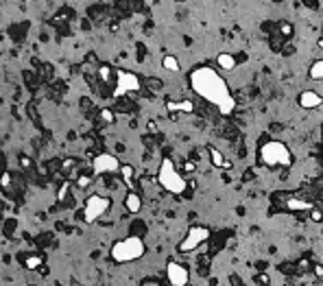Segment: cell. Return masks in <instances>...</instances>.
Instances as JSON below:
<instances>
[{
    "instance_id": "cell-1",
    "label": "cell",
    "mask_w": 323,
    "mask_h": 286,
    "mask_svg": "<svg viewBox=\"0 0 323 286\" xmlns=\"http://www.w3.org/2000/svg\"><path fill=\"white\" fill-rule=\"evenodd\" d=\"M190 88L196 96L219 109L221 116H229L236 109V96L231 94L227 81L212 66H196L190 72Z\"/></svg>"
},
{
    "instance_id": "cell-2",
    "label": "cell",
    "mask_w": 323,
    "mask_h": 286,
    "mask_svg": "<svg viewBox=\"0 0 323 286\" xmlns=\"http://www.w3.org/2000/svg\"><path fill=\"white\" fill-rule=\"evenodd\" d=\"M258 160L266 168H289L292 164V153L282 140H266L258 149Z\"/></svg>"
},
{
    "instance_id": "cell-3",
    "label": "cell",
    "mask_w": 323,
    "mask_h": 286,
    "mask_svg": "<svg viewBox=\"0 0 323 286\" xmlns=\"http://www.w3.org/2000/svg\"><path fill=\"white\" fill-rule=\"evenodd\" d=\"M158 183L164 188L166 192H170V195H175V197L186 195V190H188V181L184 179V175L177 171L175 162L168 160V157H166V160H162V164H160Z\"/></svg>"
},
{
    "instance_id": "cell-4",
    "label": "cell",
    "mask_w": 323,
    "mask_h": 286,
    "mask_svg": "<svg viewBox=\"0 0 323 286\" xmlns=\"http://www.w3.org/2000/svg\"><path fill=\"white\" fill-rule=\"evenodd\" d=\"M146 251V245L140 236H127L123 241L114 243L112 245V260L118 264H125V262H135L144 256Z\"/></svg>"
},
{
    "instance_id": "cell-5",
    "label": "cell",
    "mask_w": 323,
    "mask_h": 286,
    "mask_svg": "<svg viewBox=\"0 0 323 286\" xmlns=\"http://www.w3.org/2000/svg\"><path fill=\"white\" fill-rule=\"evenodd\" d=\"M210 241V229L205 225H193L188 229V234L184 236V241L179 243V251L181 253H190L194 249H199L201 245H205Z\"/></svg>"
},
{
    "instance_id": "cell-6",
    "label": "cell",
    "mask_w": 323,
    "mask_h": 286,
    "mask_svg": "<svg viewBox=\"0 0 323 286\" xmlns=\"http://www.w3.org/2000/svg\"><path fill=\"white\" fill-rule=\"evenodd\" d=\"M109 206H112V201H109L107 197H100V195L88 197L85 208H83V221L85 223H94L97 218H100L105 212L109 210Z\"/></svg>"
},
{
    "instance_id": "cell-7",
    "label": "cell",
    "mask_w": 323,
    "mask_h": 286,
    "mask_svg": "<svg viewBox=\"0 0 323 286\" xmlns=\"http://www.w3.org/2000/svg\"><path fill=\"white\" fill-rule=\"evenodd\" d=\"M140 90V79L138 74L127 72V70H116V85H114V96L120 99L125 94H133Z\"/></svg>"
},
{
    "instance_id": "cell-8",
    "label": "cell",
    "mask_w": 323,
    "mask_h": 286,
    "mask_svg": "<svg viewBox=\"0 0 323 286\" xmlns=\"http://www.w3.org/2000/svg\"><path fill=\"white\" fill-rule=\"evenodd\" d=\"M92 171H94V175L116 173V171H120V162H118V157H116V155H112V153H100V155L94 157Z\"/></svg>"
},
{
    "instance_id": "cell-9",
    "label": "cell",
    "mask_w": 323,
    "mask_h": 286,
    "mask_svg": "<svg viewBox=\"0 0 323 286\" xmlns=\"http://www.w3.org/2000/svg\"><path fill=\"white\" fill-rule=\"evenodd\" d=\"M166 278H168V284L170 286H188L190 282V273L184 264L179 262H168L166 264Z\"/></svg>"
},
{
    "instance_id": "cell-10",
    "label": "cell",
    "mask_w": 323,
    "mask_h": 286,
    "mask_svg": "<svg viewBox=\"0 0 323 286\" xmlns=\"http://www.w3.org/2000/svg\"><path fill=\"white\" fill-rule=\"evenodd\" d=\"M297 103H299V107H304V109H317V107L323 105V96L315 90H306L299 94Z\"/></svg>"
},
{
    "instance_id": "cell-11",
    "label": "cell",
    "mask_w": 323,
    "mask_h": 286,
    "mask_svg": "<svg viewBox=\"0 0 323 286\" xmlns=\"http://www.w3.org/2000/svg\"><path fill=\"white\" fill-rule=\"evenodd\" d=\"M284 208L291 212H310L312 208H315V203L308 201V199H299V197H291L284 201Z\"/></svg>"
},
{
    "instance_id": "cell-12",
    "label": "cell",
    "mask_w": 323,
    "mask_h": 286,
    "mask_svg": "<svg viewBox=\"0 0 323 286\" xmlns=\"http://www.w3.org/2000/svg\"><path fill=\"white\" fill-rule=\"evenodd\" d=\"M208 153H210V162L216 168H223V171H229V168H231V162H227L225 155L216 149V146H208Z\"/></svg>"
},
{
    "instance_id": "cell-13",
    "label": "cell",
    "mask_w": 323,
    "mask_h": 286,
    "mask_svg": "<svg viewBox=\"0 0 323 286\" xmlns=\"http://www.w3.org/2000/svg\"><path fill=\"white\" fill-rule=\"evenodd\" d=\"M125 208H127L131 214H138L140 210H142V199H140L138 192L129 190V195L125 197Z\"/></svg>"
},
{
    "instance_id": "cell-14",
    "label": "cell",
    "mask_w": 323,
    "mask_h": 286,
    "mask_svg": "<svg viewBox=\"0 0 323 286\" xmlns=\"http://www.w3.org/2000/svg\"><path fill=\"white\" fill-rule=\"evenodd\" d=\"M166 109L170 111H184V114H193L194 111V103L193 101H168Z\"/></svg>"
},
{
    "instance_id": "cell-15",
    "label": "cell",
    "mask_w": 323,
    "mask_h": 286,
    "mask_svg": "<svg viewBox=\"0 0 323 286\" xmlns=\"http://www.w3.org/2000/svg\"><path fill=\"white\" fill-rule=\"evenodd\" d=\"M216 61H219V68L221 70H234L236 68V57L229 53H221L219 57H216Z\"/></svg>"
},
{
    "instance_id": "cell-16",
    "label": "cell",
    "mask_w": 323,
    "mask_h": 286,
    "mask_svg": "<svg viewBox=\"0 0 323 286\" xmlns=\"http://www.w3.org/2000/svg\"><path fill=\"white\" fill-rule=\"evenodd\" d=\"M120 175H123V181L129 190H133V168L129 164H120Z\"/></svg>"
},
{
    "instance_id": "cell-17",
    "label": "cell",
    "mask_w": 323,
    "mask_h": 286,
    "mask_svg": "<svg viewBox=\"0 0 323 286\" xmlns=\"http://www.w3.org/2000/svg\"><path fill=\"white\" fill-rule=\"evenodd\" d=\"M308 76H310L312 81H323V59H317L315 64L310 66V70H308Z\"/></svg>"
},
{
    "instance_id": "cell-18",
    "label": "cell",
    "mask_w": 323,
    "mask_h": 286,
    "mask_svg": "<svg viewBox=\"0 0 323 286\" xmlns=\"http://www.w3.org/2000/svg\"><path fill=\"white\" fill-rule=\"evenodd\" d=\"M162 66H164L166 70H170V72H177L179 70V61H177V57H173V55H166V57L162 59Z\"/></svg>"
},
{
    "instance_id": "cell-19",
    "label": "cell",
    "mask_w": 323,
    "mask_h": 286,
    "mask_svg": "<svg viewBox=\"0 0 323 286\" xmlns=\"http://www.w3.org/2000/svg\"><path fill=\"white\" fill-rule=\"evenodd\" d=\"M98 79L103 81V83H112L114 81V70L109 68V66H100L98 68Z\"/></svg>"
},
{
    "instance_id": "cell-20",
    "label": "cell",
    "mask_w": 323,
    "mask_h": 286,
    "mask_svg": "<svg viewBox=\"0 0 323 286\" xmlns=\"http://www.w3.org/2000/svg\"><path fill=\"white\" fill-rule=\"evenodd\" d=\"M280 35L284 39H291L292 35H295V27H292L291 22H280Z\"/></svg>"
},
{
    "instance_id": "cell-21",
    "label": "cell",
    "mask_w": 323,
    "mask_h": 286,
    "mask_svg": "<svg viewBox=\"0 0 323 286\" xmlns=\"http://www.w3.org/2000/svg\"><path fill=\"white\" fill-rule=\"evenodd\" d=\"M42 262H44L42 256H29L27 260H24V267L33 271V269H39V267H42Z\"/></svg>"
},
{
    "instance_id": "cell-22",
    "label": "cell",
    "mask_w": 323,
    "mask_h": 286,
    "mask_svg": "<svg viewBox=\"0 0 323 286\" xmlns=\"http://www.w3.org/2000/svg\"><path fill=\"white\" fill-rule=\"evenodd\" d=\"M308 214H310V218H312L315 223H323V212L319 210V208H312V210L308 212Z\"/></svg>"
},
{
    "instance_id": "cell-23",
    "label": "cell",
    "mask_w": 323,
    "mask_h": 286,
    "mask_svg": "<svg viewBox=\"0 0 323 286\" xmlns=\"http://www.w3.org/2000/svg\"><path fill=\"white\" fill-rule=\"evenodd\" d=\"M256 284H258V286H269L271 284V278L266 273H260V275H256Z\"/></svg>"
},
{
    "instance_id": "cell-24",
    "label": "cell",
    "mask_w": 323,
    "mask_h": 286,
    "mask_svg": "<svg viewBox=\"0 0 323 286\" xmlns=\"http://www.w3.org/2000/svg\"><path fill=\"white\" fill-rule=\"evenodd\" d=\"M295 267L299 269V271H308V269H312V264H310V260H308V258H301L299 262L295 264Z\"/></svg>"
},
{
    "instance_id": "cell-25",
    "label": "cell",
    "mask_w": 323,
    "mask_h": 286,
    "mask_svg": "<svg viewBox=\"0 0 323 286\" xmlns=\"http://www.w3.org/2000/svg\"><path fill=\"white\" fill-rule=\"evenodd\" d=\"M68 190H70L68 183H64V186L59 188V192H57V199H59V201H65V199H68Z\"/></svg>"
},
{
    "instance_id": "cell-26",
    "label": "cell",
    "mask_w": 323,
    "mask_h": 286,
    "mask_svg": "<svg viewBox=\"0 0 323 286\" xmlns=\"http://www.w3.org/2000/svg\"><path fill=\"white\" fill-rule=\"evenodd\" d=\"M100 118H103L105 122H114V114H112V109H103V111H100Z\"/></svg>"
},
{
    "instance_id": "cell-27",
    "label": "cell",
    "mask_w": 323,
    "mask_h": 286,
    "mask_svg": "<svg viewBox=\"0 0 323 286\" xmlns=\"http://www.w3.org/2000/svg\"><path fill=\"white\" fill-rule=\"evenodd\" d=\"M0 186H11V177H9V173H2V175H0Z\"/></svg>"
},
{
    "instance_id": "cell-28",
    "label": "cell",
    "mask_w": 323,
    "mask_h": 286,
    "mask_svg": "<svg viewBox=\"0 0 323 286\" xmlns=\"http://www.w3.org/2000/svg\"><path fill=\"white\" fill-rule=\"evenodd\" d=\"M312 273L315 278H323V264H312Z\"/></svg>"
},
{
    "instance_id": "cell-29",
    "label": "cell",
    "mask_w": 323,
    "mask_h": 286,
    "mask_svg": "<svg viewBox=\"0 0 323 286\" xmlns=\"http://www.w3.org/2000/svg\"><path fill=\"white\" fill-rule=\"evenodd\" d=\"M90 181H92V179H90V177H88V175H83V177H79V186H81V188H88V186H90Z\"/></svg>"
},
{
    "instance_id": "cell-30",
    "label": "cell",
    "mask_w": 323,
    "mask_h": 286,
    "mask_svg": "<svg viewBox=\"0 0 323 286\" xmlns=\"http://www.w3.org/2000/svg\"><path fill=\"white\" fill-rule=\"evenodd\" d=\"M184 168H186V171H188V173H193L196 166H194V162H186V164H184Z\"/></svg>"
},
{
    "instance_id": "cell-31",
    "label": "cell",
    "mask_w": 323,
    "mask_h": 286,
    "mask_svg": "<svg viewBox=\"0 0 323 286\" xmlns=\"http://www.w3.org/2000/svg\"><path fill=\"white\" fill-rule=\"evenodd\" d=\"M22 166H31V160H29V157H22Z\"/></svg>"
}]
</instances>
